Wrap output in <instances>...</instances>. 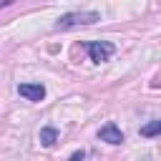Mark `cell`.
Listing matches in <instances>:
<instances>
[{
    "label": "cell",
    "mask_w": 161,
    "mask_h": 161,
    "mask_svg": "<svg viewBox=\"0 0 161 161\" xmlns=\"http://www.w3.org/2000/svg\"><path fill=\"white\" fill-rule=\"evenodd\" d=\"M86 50H88V58L93 63H103L116 53V45L108 40H93V43H86Z\"/></svg>",
    "instance_id": "cell-2"
},
{
    "label": "cell",
    "mask_w": 161,
    "mask_h": 161,
    "mask_svg": "<svg viewBox=\"0 0 161 161\" xmlns=\"http://www.w3.org/2000/svg\"><path fill=\"white\" fill-rule=\"evenodd\" d=\"M83 156H86V151H75V153H73L68 161H83Z\"/></svg>",
    "instance_id": "cell-7"
},
{
    "label": "cell",
    "mask_w": 161,
    "mask_h": 161,
    "mask_svg": "<svg viewBox=\"0 0 161 161\" xmlns=\"http://www.w3.org/2000/svg\"><path fill=\"white\" fill-rule=\"evenodd\" d=\"M38 138H40V146H45V148H53V146L58 143V128H55V126H43Z\"/></svg>",
    "instance_id": "cell-5"
},
{
    "label": "cell",
    "mask_w": 161,
    "mask_h": 161,
    "mask_svg": "<svg viewBox=\"0 0 161 161\" xmlns=\"http://www.w3.org/2000/svg\"><path fill=\"white\" fill-rule=\"evenodd\" d=\"M18 93H20L25 101L38 103V101L45 98V86H43V83H20V86H18Z\"/></svg>",
    "instance_id": "cell-3"
},
{
    "label": "cell",
    "mask_w": 161,
    "mask_h": 161,
    "mask_svg": "<svg viewBox=\"0 0 161 161\" xmlns=\"http://www.w3.org/2000/svg\"><path fill=\"white\" fill-rule=\"evenodd\" d=\"M101 15L96 10H75V13H65L55 20V30H73V28H80V25H93L98 23Z\"/></svg>",
    "instance_id": "cell-1"
},
{
    "label": "cell",
    "mask_w": 161,
    "mask_h": 161,
    "mask_svg": "<svg viewBox=\"0 0 161 161\" xmlns=\"http://www.w3.org/2000/svg\"><path fill=\"white\" fill-rule=\"evenodd\" d=\"M98 138L106 141V143H111V146H121V143L126 141V138H123V131H121L116 123H106V126H101Z\"/></svg>",
    "instance_id": "cell-4"
},
{
    "label": "cell",
    "mask_w": 161,
    "mask_h": 161,
    "mask_svg": "<svg viewBox=\"0 0 161 161\" xmlns=\"http://www.w3.org/2000/svg\"><path fill=\"white\" fill-rule=\"evenodd\" d=\"M141 136L143 138H153V136H161V121H148L141 126Z\"/></svg>",
    "instance_id": "cell-6"
}]
</instances>
